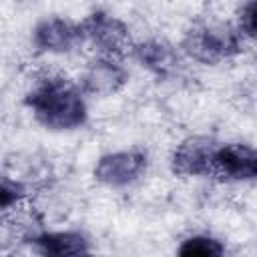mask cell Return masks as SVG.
Returning <instances> with one entry per match:
<instances>
[{"label": "cell", "instance_id": "1", "mask_svg": "<svg viewBox=\"0 0 257 257\" xmlns=\"http://www.w3.org/2000/svg\"><path fill=\"white\" fill-rule=\"evenodd\" d=\"M24 104L36 122L50 131L80 128L88 116L84 90L64 76H46L38 80L24 96Z\"/></svg>", "mask_w": 257, "mask_h": 257}, {"label": "cell", "instance_id": "2", "mask_svg": "<svg viewBox=\"0 0 257 257\" xmlns=\"http://www.w3.org/2000/svg\"><path fill=\"white\" fill-rule=\"evenodd\" d=\"M183 50L197 62L219 64L241 52V34L225 22L201 20L187 30Z\"/></svg>", "mask_w": 257, "mask_h": 257}, {"label": "cell", "instance_id": "3", "mask_svg": "<svg viewBox=\"0 0 257 257\" xmlns=\"http://www.w3.org/2000/svg\"><path fill=\"white\" fill-rule=\"evenodd\" d=\"M80 30H82L84 42L92 44L98 50V54H102V56L120 58L122 54L131 52L135 48L126 24L122 20H118L116 16L102 12V10L88 14L80 22Z\"/></svg>", "mask_w": 257, "mask_h": 257}, {"label": "cell", "instance_id": "4", "mask_svg": "<svg viewBox=\"0 0 257 257\" xmlns=\"http://www.w3.org/2000/svg\"><path fill=\"white\" fill-rule=\"evenodd\" d=\"M147 167H149V159L143 151L137 149L116 151L98 159L94 167V179L106 187L122 189L143 179Z\"/></svg>", "mask_w": 257, "mask_h": 257}, {"label": "cell", "instance_id": "5", "mask_svg": "<svg viewBox=\"0 0 257 257\" xmlns=\"http://www.w3.org/2000/svg\"><path fill=\"white\" fill-rule=\"evenodd\" d=\"M219 143L209 137L185 139L171 157V169L179 177H213V161Z\"/></svg>", "mask_w": 257, "mask_h": 257}, {"label": "cell", "instance_id": "6", "mask_svg": "<svg viewBox=\"0 0 257 257\" xmlns=\"http://www.w3.org/2000/svg\"><path fill=\"white\" fill-rule=\"evenodd\" d=\"M32 44L46 54H68L84 44L80 24L66 18H44L32 30Z\"/></svg>", "mask_w": 257, "mask_h": 257}, {"label": "cell", "instance_id": "7", "mask_svg": "<svg viewBox=\"0 0 257 257\" xmlns=\"http://www.w3.org/2000/svg\"><path fill=\"white\" fill-rule=\"evenodd\" d=\"M128 80L126 68L114 56H98L80 74V88L86 94L94 96H110L118 92Z\"/></svg>", "mask_w": 257, "mask_h": 257}, {"label": "cell", "instance_id": "8", "mask_svg": "<svg viewBox=\"0 0 257 257\" xmlns=\"http://www.w3.org/2000/svg\"><path fill=\"white\" fill-rule=\"evenodd\" d=\"M253 163L255 149L239 143H219L213 161V177L221 181H253Z\"/></svg>", "mask_w": 257, "mask_h": 257}, {"label": "cell", "instance_id": "9", "mask_svg": "<svg viewBox=\"0 0 257 257\" xmlns=\"http://www.w3.org/2000/svg\"><path fill=\"white\" fill-rule=\"evenodd\" d=\"M133 52L139 64L147 68L151 74H155L157 78H169L179 68L177 52L173 50L171 44L163 40H147V42L135 44Z\"/></svg>", "mask_w": 257, "mask_h": 257}, {"label": "cell", "instance_id": "10", "mask_svg": "<svg viewBox=\"0 0 257 257\" xmlns=\"http://www.w3.org/2000/svg\"><path fill=\"white\" fill-rule=\"evenodd\" d=\"M30 245L34 251L42 255H84L90 251L88 239L76 231H44L30 237Z\"/></svg>", "mask_w": 257, "mask_h": 257}, {"label": "cell", "instance_id": "11", "mask_svg": "<svg viewBox=\"0 0 257 257\" xmlns=\"http://www.w3.org/2000/svg\"><path fill=\"white\" fill-rule=\"evenodd\" d=\"M225 253V245L209 235H193L185 239L179 247V255L185 257H217Z\"/></svg>", "mask_w": 257, "mask_h": 257}, {"label": "cell", "instance_id": "12", "mask_svg": "<svg viewBox=\"0 0 257 257\" xmlns=\"http://www.w3.org/2000/svg\"><path fill=\"white\" fill-rule=\"evenodd\" d=\"M237 30L241 36L257 42V0H247L237 16Z\"/></svg>", "mask_w": 257, "mask_h": 257}, {"label": "cell", "instance_id": "13", "mask_svg": "<svg viewBox=\"0 0 257 257\" xmlns=\"http://www.w3.org/2000/svg\"><path fill=\"white\" fill-rule=\"evenodd\" d=\"M24 197V187L18 181H10L8 177L2 179L0 185V205L4 211H10L12 207H16L20 203V199Z\"/></svg>", "mask_w": 257, "mask_h": 257}, {"label": "cell", "instance_id": "14", "mask_svg": "<svg viewBox=\"0 0 257 257\" xmlns=\"http://www.w3.org/2000/svg\"><path fill=\"white\" fill-rule=\"evenodd\" d=\"M253 181H257V151H255V163H253Z\"/></svg>", "mask_w": 257, "mask_h": 257}]
</instances>
